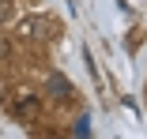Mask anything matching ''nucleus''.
<instances>
[{
    "mask_svg": "<svg viewBox=\"0 0 147 139\" xmlns=\"http://www.w3.org/2000/svg\"><path fill=\"white\" fill-rule=\"evenodd\" d=\"M38 109H42V102H38V94H30V90H19V98L11 102V113H15L19 120H34Z\"/></svg>",
    "mask_w": 147,
    "mask_h": 139,
    "instance_id": "f257e3e1",
    "label": "nucleus"
},
{
    "mask_svg": "<svg viewBox=\"0 0 147 139\" xmlns=\"http://www.w3.org/2000/svg\"><path fill=\"white\" fill-rule=\"evenodd\" d=\"M19 30L30 34V38H38V41H45V38H57V23L53 19H23Z\"/></svg>",
    "mask_w": 147,
    "mask_h": 139,
    "instance_id": "f03ea898",
    "label": "nucleus"
},
{
    "mask_svg": "<svg viewBox=\"0 0 147 139\" xmlns=\"http://www.w3.org/2000/svg\"><path fill=\"white\" fill-rule=\"evenodd\" d=\"M45 90H49L57 102H68V98H72V83H68L61 72H49V79H45Z\"/></svg>",
    "mask_w": 147,
    "mask_h": 139,
    "instance_id": "7ed1b4c3",
    "label": "nucleus"
},
{
    "mask_svg": "<svg viewBox=\"0 0 147 139\" xmlns=\"http://www.w3.org/2000/svg\"><path fill=\"white\" fill-rule=\"evenodd\" d=\"M11 19V0H0V23Z\"/></svg>",
    "mask_w": 147,
    "mask_h": 139,
    "instance_id": "20e7f679",
    "label": "nucleus"
},
{
    "mask_svg": "<svg viewBox=\"0 0 147 139\" xmlns=\"http://www.w3.org/2000/svg\"><path fill=\"white\" fill-rule=\"evenodd\" d=\"M0 57H8V45H4V41H0Z\"/></svg>",
    "mask_w": 147,
    "mask_h": 139,
    "instance_id": "39448f33",
    "label": "nucleus"
}]
</instances>
